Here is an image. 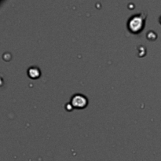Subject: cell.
<instances>
[{"label":"cell","mask_w":161,"mask_h":161,"mask_svg":"<svg viewBox=\"0 0 161 161\" xmlns=\"http://www.w3.org/2000/svg\"><path fill=\"white\" fill-rule=\"evenodd\" d=\"M145 18L146 17H144L143 13H139V14L132 16L128 24L129 30L134 33L140 32L144 27V23H145V20H146Z\"/></svg>","instance_id":"obj_1"},{"label":"cell","mask_w":161,"mask_h":161,"mask_svg":"<svg viewBox=\"0 0 161 161\" xmlns=\"http://www.w3.org/2000/svg\"><path fill=\"white\" fill-rule=\"evenodd\" d=\"M71 103L75 108L82 109L87 105V99L86 98V97H84L82 94H75L72 97Z\"/></svg>","instance_id":"obj_2"},{"label":"cell","mask_w":161,"mask_h":161,"mask_svg":"<svg viewBox=\"0 0 161 161\" xmlns=\"http://www.w3.org/2000/svg\"><path fill=\"white\" fill-rule=\"evenodd\" d=\"M29 76L32 79L38 78L40 75V72L38 68H30L29 69Z\"/></svg>","instance_id":"obj_3"}]
</instances>
